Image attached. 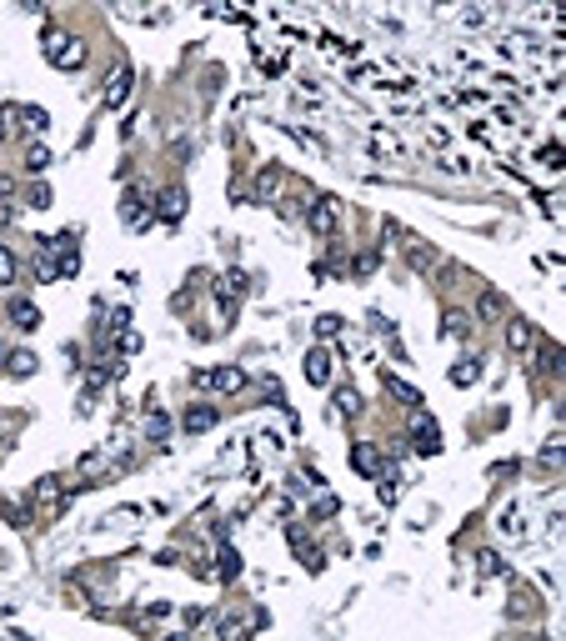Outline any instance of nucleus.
I'll list each match as a JSON object with an SVG mask.
<instances>
[{
	"mask_svg": "<svg viewBox=\"0 0 566 641\" xmlns=\"http://www.w3.org/2000/svg\"><path fill=\"white\" fill-rule=\"evenodd\" d=\"M306 376H311V381H326V356H321V351H311V361H306Z\"/></svg>",
	"mask_w": 566,
	"mask_h": 641,
	"instance_id": "1",
	"label": "nucleus"
}]
</instances>
